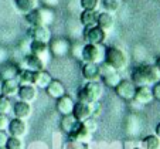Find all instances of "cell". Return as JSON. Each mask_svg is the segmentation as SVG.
<instances>
[{
    "mask_svg": "<svg viewBox=\"0 0 160 149\" xmlns=\"http://www.w3.org/2000/svg\"><path fill=\"white\" fill-rule=\"evenodd\" d=\"M130 80L136 87H152L160 80V73L154 64H140L133 68Z\"/></svg>",
    "mask_w": 160,
    "mask_h": 149,
    "instance_id": "cell-1",
    "label": "cell"
},
{
    "mask_svg": "<svg viewBox=\"0 0 160 149\" xmlns=\"http://www.w3.org/2000/svg\"><path fill=\"white\" fill-rule=\"evenodd\" d=\"M102 94H103V88L101 82L88 81L87 84L79 87L78 92H77V98H78L79 102L95 104V102H99Z\"/></svg>",
    "mask_w": 160,
    "mask_h": 149,
    "instance_id": "cell-2",
    "label": "cell"
},
{
    "mask_svg": "<svg viewBox=\"0 0 160 149\" xmlns=\"http://www.w3.org/2000/svg\"><path fill=\"white\" fill-rule=\"evenodd\" d=\"M26 21L28 23V26H50L54 23L55 20V13L52 9L48 7H41V9H34L31 12H28L27 14H24Z\"/></svg>",
    "mask_w": 160,
    "mask_h": 149,
    "instance_id": "cell-3",
    "label": "cell"
},
{
    "mask_svg": "<svg viewBox=\"0 0 160 149\" xmlns=\"http://www.w3.org/2000/svg\"><path fill=\"white\" fill-rule=\"evenodd\" d=\"M103 61L108 63L111 67H113L115 70H118L121 73L128 65V55L119 47H115V46L105 47V60Z\"/></svg>",
    "mask_w": 160,
    "mask_h": 149,
    "instance_id": "cell-4",
    "label": "cell"
},
{
    "mask_svg": "<svg viewBox=\"0 0 160 149\" xmlns=\"http://www.w3.org/2000/svg\"><path fill=\"white\" fill-rule=\"evenodd\" d=\"M105 60V47L102 44H85L82 49V63L101 64Z\"/></svg>",
    "mask_w": 160,
    "mask_h": 149,
    "instance_id": "cell-5",
    "label": "cell"
},
{
    "mask_svg": "<svg viewBox=\"0 0 160 149\" xmlns=\"http://www.w3.org/2000/svg\"><path fill=\"white\" fill-rule=\"evenodd\" d=\"M99 78H102L103 84L109 88H115L116 85L121 82L122 77L121 73L118 70H115L113 67H111L108 63H101L99 64Z\"/></svg>",
    "mask_w": 160,
    "mask_h": 149,
    "instance_id": "cell-6",
    "label": "cell"
},
{
    "mask_svg": "<svg viewBox=\"0 0 160 149\" xmlns=\"http://www.w3.org/2000/svg\"><path fill=\"white\" fill-rule=\"evenodd\" d=\"M28 51H30L28 54H33V55H36V57H38L45 65H47L52 58L51 50H50V44H47V43L34 41V40H31L30 47H28Z\"/></svg>",
    "mask_w": 160,
    "mask_h": 149,
    "instance_id": "cell-7",
    "label": "cell"
},
{
    "mask_svg": "<svg viewBox=\"0 0 160 149\" xmlns=\"http://www.w3.org/2000/svg\"><path fill=\"white\" fill-rule=\"evenodd\" d=\"M82 40H84L85 44H103L106 40V33L101 30L98 26L84 27Z\"/></svg>",
    "mask_w": 160,
    "mask_h": 149,
    "instance_id": "cell-8",
    "label": "cell"
},
{
    "mask_svg": "<svg viewBox=\"0 0 160 149\" xmlns=\"http://www.w3.org/2000/svg\"><path fill=\"white\" fill-rule=\"evenodd\" d=\"M28 37L34 41H41L50 44L52 40V34L48 26H31L28 28Z\"/></svg>",
    "mask_w": 160,
    "mask_h": 149,
    "instance_id": "cell-9",
    "label": "cell"
},
{
    "mask_svg": "<svg viewBox=\"0 0 160 149\" xmlns=\"http://www.w3.org/2000/svg\"><path fill=\"white\" fill-rule=\"evenodd\" d=\"M70 49H71L70 40L64 39V37L50 41V50H51L52 57H67L70 54Z\"/></svg>",
    "mask_w": 160,
    "mask_h": 149,
    "instance_id": "cell-10",
    "label": "cell"
},
{
    "mask_svg": "<svg viewBox=\"0 0 160 149\" xmlns=\"http://www.w3.org/2000/svg\"><path fill=\"white\" fill-rule=\"evenodd\" d=\"M115 92L119 98L125 101H133V95H135V91H136V85L132 82V80H121L118 85L115 88Z\"/></svg>",
    "mask_w": 160,
    "mask_h": 149,
    "instance_id": "cell-11",
    "label": "cell"
},
{
    "mask_svg": "<svg viewBox=\"0 0 160 149\" xmlns=\"http://www.w3.org/2000/svg\"><path fill=\"white\" fill-rule=\"evenodd\" d=\"M7 134L10 136H14V138H23L26 134H27V124H26L24 119H10L9 122V128H7Z\"/></svg>",
    "mask_w": 160,
    "mask_h": 149,
    "instance_id": "cell-12",
    "label": "cell"
},
{
    "mask_svg": "<svg viewBox=\"0 0 160 149\" xmlns=\"http://www.w3.org/2000/svg\"><path fill=\"white\" fill-rule=\"evenodd\" d=\"M68 136H70V139L72 141V142L87 143V142H89V141H91L92 134H91L87 128L82 125V122H78V124H77V126L74 128L70 134H68Z\"/></svg>",
    "mask_w": 160,
    "mask_h": 149,
    "instance_id": "cell-13",
    "label": "cell"
},
{
    "mask_svg": "<svg viewBox=\"0 0 160 149\" xmlns=\"http://www.w3.org/2000/svg\"><path fill=\"white\" fill-rule=\"evenodd\" d=\"M72 115L78 122H84L85 119L92 116V105H91V104H85V102L77 101V102L74 104Z\"/></svg>",
    "mask_w": 160,
    "mask_h": 149,
    "instance_id": "cell-14",
    "label": "cell"
},
{
    "mask_svg": "<svg viewBox=\"0 0 160 149\" xmlns=\"http://www.w3.org/2000/svg\"><path fill=\"white\" fill-rule=\"evenodd\" d=\"M153 92L152 87H136L135 95H133V102L139 104V105H148L153 101Z\"/></svg>",
    "mask_w": 160,
    "mask_h": 149,
    "instance_id": "cell-15",
    "label": "cell"
},
{
    "mask_svg": "<svg viewBox=\"0 0 160 149\" xmlns=\"http://www.w3.org/2000/svg\"><path fill=\"white\" fill-rule=\"evenodd\" d=\"M17 97L20 101H24V102H34L38 97V88L36 85H20L17 92Z\"/></svg>",
    "mask_w": 160,
    "mask_h": 149,
    "instance_id": "cell-16",
    "label": "cell"
},
{
    "mask_svg": "<svg viewBox=\"0 0 160 149\" xmlns=\"http://www.w3.org/2000/svg\"><path fill=\"white\" fill-rule=\"evenodd\" d=\"M97 26L102 31H105L106 34L111 33V31L113 30V27H115V17H113V14H112V13H108V12L98 13Z\"/></svg>",
    "mask_w": 160,
    "mask_h": 149,
    "instance_id": "cell-17",
    "label": "cell"
},
{
    "mask_svg": "<svg viewBox=\"0 0 160 149\" xmlns=\"http://www.w3.org/2000/svg\"><path fill=\"white\" fill-rule=\"evenodd\" d=\"M13 115L14 118L18 119H28L31 116V112H33V108H31V104L24 102V101H20L18 100L17 102L13 104Z\"/></svg>",
    "mask_w": 160,
    "mask_h": 149,
    "instance_id": "cell-18",
    "label": "cell"
},
{
    "mask_svg": "<svg viewBox=\"0 0 160 149\" xmlns=\"http://www.w3.org/2000/svg\"><path fill=\"white\" fill-rule=\"evenodd\" d=\"M82 77L87 81H98L99 80V64L94 63H84L81 68Z\"/></svg>",
    "mask_w": 160,
    "mask_h": 149,
    "instance_id": "cell-19",
    "label": "cell"
},
{
    "mask_svg": "<svg viewBox=\"0 0 160 149\" xmlns=\"http://www.w3.org/2000/svg\"><path fill=\"white\" fill-rule=\"evenodd\" d=\"M74 100L70 97V95H62L61 98L57 100V104H55V108H57L58 114L61 115H68V114H72L74 110Z\"/></svg>",
    "mask_w": 160,
    "mask_h": 149,
    "instance_id": "cell-20",
    "label": "cell"
},
{
    "mask_svg": "<svg viewBox=\"0 0 160 149\" xmlns=\"http://www.w3.org/2000/svg\"><path fill=\"white\" fill-rule=\"evenodd\" d=\"M45 67H47V65H45L38 57H36V55H33V54H27L23 58V68H27V70H31V71H34V73H37V71L45 70Z\"/></svg>",
    "mask_w": 160,
    "mask_h": 149,
    "instance_id": "cell-21",
    "label": "cell"
},
{
    "mask_svg": "<svg viewBox=\"0 0 160 149\" xmlns=\"http://www.w3.org/2000/svg\"><path fill=\"white\" fill-rule=\"evenodd\" d=\"M20 88V84L17 82V80H6V81H2L0 85V94L4 95V97H16Z\"/></svg>",
    "mask_w": 160,
    "mask_h": 149,
    "instance_id": "cell-22",
    "label": "cell"
},
{
    "mask_svg": "<svg viewBox=\"0 0 160 149\" xmlns=\"http://www.w3.org/2000/svg\"><path fill=\"white\" fill-rule=\"evenodd\" d=\"M98 10H82L79 14V23L82 24V27H92L97 26L98 21Z\"/></svg>",
    "mask_w": 160,
    "mask_h": 149,
    "instance_id": "cell-23",
    "label": "cell"
},
{
    "mask_svg": "<svg viewBox=\"0 0 160 149\" xmlns=\"http://www.w3.org/2000/svg\"><path fill=\"white\" fill-rule=\"evenodd\" d=\"M45 92L50 95L51 98H54V100H58V98H61L62 95H65V87H64V84L61 81H58V80H54L52 78V81L48 84V87L45 88Z\"/></svg>",
    "mask_w": 160,
    "mask_h": 149,
    "instance_id": "cell-24",
    "label": "cell"
},
{
    "mask_svg": "<svg viewBox=\"0 0 160 149\" xmlns=\"http://www.w3.org/2000/svg\"><path fill=\"white\" fill-rule=\"evenodd\" d=\"M51 81H52V77L48 71L41 70V71H37L36 73V77H34V85H36L38 90H45Z\"/></svg>",
    "mask_w": 160,
    "mask_h": 149,
    "instance_id": "cell-25",
    "label": "cell"
},
{
    "mask_svg": "<svg viewBox=\"0 0 160 149\" xmlns=\"http://www.w3.org/2000/svg\"><path fill=\"white\" fill-rule=\"evenodd\" d=\"M34 77H36V73L31 70H27V68H21L17 73V82L20 85H34Z\"/></svg>",
    "mask_w": 160,
    "mask_h": 149,
    "instance_id": "cell-26",
    "label": "cell"
},
{
    "mask_svg": "<svg viewBox=\"0 0 160 149\" xmlns=\"http://www.w3.org/2000/svg\"><path fill=\"white\" fill-rule=\"evenodd\" d=\"M14 6L23 14H27L28 12L37 9V2L36 0H14Z\"/></svg>",
    "mask_w": 160,
    "mask_h": 149,
    "instance_id": "cell-27",
    "label": "cell"
},
{
    "mask_svg": "<svg viewBox=\"0 0 160 149\" xmlns=\"http://www.w3.org/2000/svg\"><path fill=\"white\" fill-rule=\"evenodd\" d=\"M77 124H78V121H77L75 118H74L72 114H68V115H62V118H61V129H62L64 132H65L67 135L70 134L71 131H72L74 128L77 126Z\"/></svg>",
    "mask_w": 160,
    "mask_h": 149,
    "instance_id": "cell-28",
    "label": "cell"
},
{
    "mask_svg": "<svg viewBox=\"0 0 160 149\" xmlns=\"http://www.w3.org/2000/svg\"><path fill=\"white\" fill-rule=\"evenodd\" d=\"M99 2H101L99 9H102V12L112 13V14H113L122 4V0H99Z\"/></svg>",
    "mask_w": 160,
    "mask_h": 149,
    "instance_id": "cell-29",
    "label": "cell"
},
{
    "mask_svg": "<svg viewBox=\"0 0 160 149\" xmlns=\"http://www.w3.org/2000/svg\"><path fill=\"white\" fill-rule=\"evenodd\" d=\"M142 149H160V138L156 135H148L142 139Z\"/></svg>",
    "mask_w": 160,
    "mask_h": 149,
    "instance_id": "cell-30",
    "label": "cell"
},
{
    "mask_svg": "<svg viewBox=\"0 0 160 149\" xmlns=\"http://www.w3.org/2000/svg\"><path fill=\"white\" fill-rule=\"evenodd\" d=\"M18 68L16 65H9V67L3 68L2 73H0V80L2 81H6V80H14L17 77Z\"/></svg>",
    "mask_w": 160,
    "mask_h": 149,
    "instance_id": "cell-31",
    "label": "cell"
},
{
    "mask_svg": "<svg viewBox=\"0 0 160 149\" xmlns=\"http://www.w3.org/2000/svg\"><path fill=\"white\" fill-rule=\"evenodd\" d=\"M13 110V102L9 97L0 94V114H10Z\"/></svg>",
    "mask_w": 160,
    "mask_h": 149,
    "instance_id": "cell-32",
    "label": "cell"
},
{
    "mask_svg": "<svg viewBox=\"0 0 160 149\" xmlns=\"http://www.w3.org/2000/svg\"><path fill=\"white\" fill-rule=\"evenodd\" d=\"M82 49H84V44H82V43H79V41L72 43V44H71V49H70V54L72 55L75 60L81 61V58H82Z\"/></svg>",
    "mask_w": 160,
    "mask_h": 149,
    "instance_id": "cell-33",
    "label": "cell"
},
{
    "mask_svg": "<svg viewBox=\"0 0 160 149\" xmlns=\"http://www.w3.org/2000/svg\"><path fill=\"white\" fill-rule=\"evenodd\" d=\"M79 6L82 10H99V0H79Z\"/></svg>",
    "mask_w": 160,
    "mask_h": 149,
    "instance_id": "cell-34",
    "label": "cell"
},
{
    "mask_svg": "<svg viewBox=\"0 0 160 149\" xmlns=\"http://www.w3.org/2000/svg\"><path fill=\"white\" fill-rule=\"evenodd\" d=\"M7 149H24V145H23V141L20 138H14V136H9L6 143Z\"/></svg>",
    "mask_w": 160,
    "mask_h": 149,
    "instance_id": "cell-35",
    "label": "cell"
},
{
    "mask_svg": "<svg viewBox=\"0 0 160 149\" xmlns=\"http://www.w3.org/2000/svg\"><path fill=\"white\" fill-rule=\"evenodd\" d=\"M82 125L87 128V129L91 132V134H94V132L98 129V122H97V119H95L94 116H91V118L85 119V121L82 122Z\"/></svg>",
    "mask_w": 160,
    "mask_h": 149,
    "instance_id": "cell-36",
    "label": "cell"
},
{
    "mask_svg": "<svg viewBox=\"0 0 160 149\" xmlns=\"http://www.w3.org/2000/svg\"><path fill=\"white\" fill-rule=\"evenodd\" d=\"M9 122H10L9 115H6V114H0V131H7Z\"/></svg>",
    "mask_w": 160,
    "mask_h": 149,
    "instance_id": "cell-37",
    "label": "cell"
},
{
    "mask_svg": "<svg viewBox=\"0 0 160 149\" xmlns=\"http://www.w3.org/2000/svg\"><path fill=\"white\" fill-rule=\"evenodd\" d=\"M152 92H153V98L157 101H160V80L156 84L152 85Z\"/></svg>",
    "mask_w": 160,
    "mask_h": 149,
    "instance_id": "cell-38",
    "label": "cell"
},
{
    "mask_svg": "<svg viewBox=\"0 0 160 149\" xmlns=\"http://www.w3.org/2000/svg\"><path fill=\"white\" fill-rule=\"evenodd\" d=\"M61 0H42V4H44V7H48V9H54V7H57L58 4H60Z\"/></svg>",
    "mask_w": 160,
    "mask_h": 149,
    "instance_id": "cell-39",
    "label": "cell"
},
{
    "mask_svg": "<svg viewBox=\"0 0 160 149\" xmlns=\"http://www.w3.org/2000/svg\"><path fill=\"white\" fill-rule=\"evenodd\" d=\"M9 136L10 135L7 134V131H0V148H2V146H6Z\"/></svg>",
    "mask_w": 160,
    "mask_h": 149,
    "instance_id": "cell-40",
    "label": "cell"
},
{
    "mask_svg": "<svg viewBox=\"0 0 160 149\" xmlns=\"http://www.w3.org/2000/svg\"><path fill=\"white\" fill-rule=\"evenodd\" d=\"M7 57H9V54H7V50L4 49V47H0V64L4 63V61L7 60Z\"/></svg>",
    "mask_w": 160,
    "mask_h": 149,
    "instance_id": "cell-41",
    "label": "cell"
},
{
    "mask_svg": "<svg viewBox=\"0 0 160 149\" xmlns=\"http://www.w3.org/2000/svg\"><path fill=\"white\" fill-rule=\"evenodd\" d=\"M154 67H156V68H157V71L160 73V55L156 58V61H154Z\"/></svg>",
    "mask_w": 160,
    "mask_h": 149,
    "instance_id": "cell-42",
    "label": "cell"
},
{
    "mask_svg": "<svg viewBox=\"0 0 160 149\" xmlns=\"http://www.w3.org/2000/svg\"><path fill=\"white\" fill-rule=\"evenodd\" d=\"M154 135L160 138V122H159V124L156 125V128H154Z\"/></svg>",
    "mask_w": 160,
    "mask_h": 149,
    "instance_id": "cell-43",
    "label": "cell"
},
{
    "mask_svg": "<svg viewBox=\"0 0 160 149\" xmlns=\"http://www.w3.org/2000/svg\"><path fill=\"white\" fill-rule=\"evenodd\" d=\"M0 149H7V148H6V146H2V148H0Z\"/></svg>",
    "mask_w": 160,
    "mask_h": 149,
    "instance_id": "cell-44",
    "label": "cell"
},
{
    "mask_svg": "<svg viewBox=\"0 0 160 149\" xmlns=\"http://www.w3.org/2000/svg\"><path fill=\"white\" fill-rule=\"evenodd\" d=\"M135 149H142V148H135Z\"/></svg>",
    "mask_w": 160,
    "mask_h": 149,
    "instance_id": "cell-45",
    "label": "cell"
}]
</instances>
